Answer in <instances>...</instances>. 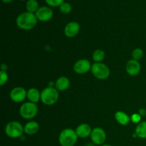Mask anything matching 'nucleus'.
Instances as JSON below:
<instances>
[{
    "label": "nucleus",
    "mask_w": 146,
    "mask_h": 146,
    "mask_svg": "<svg viewBox=\"0 0 146 146\" xmlns=\"http://www.w3.org/2000/svg\"><path fill=\"white\" fill-rule=\"evenodd\" d=\"M37 21L38 19L35 14L26 11V12L21 13L17 17L16 23H17V27L19 29L28 31V30L33 29L36 27Z\"/></svg>",
    "instance_id": "f257e3e1"
},
{
    "label": "nucleus",
    "mask_w": 146,
    "mask_h": 146,
    "mask_svg": "<svg viewBox=\"0 0 146 146\" xmlns=\"http://www.w3.org/2000/svg\"><path fill=\"white\" fill-rule=\"evenodd\" d=\"M78 138L76 131L71 128H66L60 133L58 142L61 146H74Z\"/></svg>",
    "instance_id": "f03ea898"
},
{
    "label": "nucleus",
    "mask_w": 146,
    "mask_h": 146,
    "mask_svg": "<svg viewBox=\"0 0 146 146\" xmlns=\"http://www.w3.org/2000/svg\"><path fill=\"white\" fill-rule=\"evenodd\" d=\"M58 90L53 87H47L43 89L41 92V101L44 104L51 106L55 104L58 101Z\"/></svg>",
    "instance_id": "7ed1b4c3"
},
{
    "label": "nucleus",
    "mask_w": 146,
    "mask_h": 146,
    "mask_svg": "<svg viewBox=\"0 0 146 146\" xmlns=\"http://www.w3.org/2000/svg\"><path fill=\"white\" fill-rule=\"evenodd\" d=\"M24 132L22 125L18 121H11L5 127V133L11 138H20Z\"/></svg>",
    "instance_id": "20e7f679"
},
{
    "label": "nucleus",
    "mask_w": 146,
    "mask_h": 146,
    "mask_svg": "<svg viewBox=\"0 0 146 146\" xmlns=\"http://www.w3.org/2000/svg\"><path fill=\"white\" fill-rule=\"evenodd\" d=\"M37 113H38V107L34 103L26 102L20 107V115L26 120L34 118L36 115Z\"/></svg>",
    "instance_id": "39448f33"
},
{
    "label": "nucleus",
    "mask_w": 146,
    "mask_h": 146,
    "mask_svg": "<svg viewBox=\"0 0 146 146\" xmlns=\"http://www.w3.org/2000/svg\"><path fill=\"white\" fill-rule=\"evenodd\" d=\"M91 73L96 78L99 80H105L110 76V69L103 63H94L91 66Z\"/></svg>",
    "instance_id": "423d86ee"
},
{
    "label": "nucleus",
    "mask_w": 146,
    "mask_h": 146,
    "mask_svg": "<svg viewBox=\"0 0 146 146\" xmlns=\"http://www.w3.org/2000/svg\"><path fill=\"white\" fill-rule=\"evenodd\" d=\"M91 140L94 144L98 145H104L106 139V134L105 131L101 128H95L92 130L91 135Z\"/></svg>",
    "instance_id": "0eeeda50"
},
{
    "label": "nucleus",
    "mask_w": 146,
    "mask_h": 146,
    "mask_svg": "<svg viewBox=\"0 0 146 146\" xmlns=\"http://www.w3.org/2000/svg\"><path fill=\"white\" fill-rule=\"evenodd\" d=\"M35 15L38 21H48L52 19L54 12L50 7L43 6L38 8L36 12L35 13Z\"/></svg>",
    "instance_id": "6e6552de"
},
{
    "label": "nucleus",
    "mask_w": 146,
    "mask_h": 146,
    "mask_svg": "<svg viewBox=\"0 0 146 146\" xmlns=\"http://www.w3.org/2000/svg\"><path fill=\"white\" fill-rule=\"evenodd\" d=\"M9 96L11 101H13L14 102H22L27 97V91L23 87H15L11 91Z\"/></svg>",
    "instance_id": "1a4fd4ad"
},
{
    "label": "nucleus",
    "mask_w": 146,
    "mask_h": 146,
    "mask_svg": "<svg viewBox=\"0 0 146 146\" xmlns=\"http://www.w3.org/2000/svg\"><path fill=\"white\" fill-rule=\"evenodd\" d=\"M91 64L88 60L80 59L74 65V70L78 74H85L91 69Z\"/></svg>",
    "instance_id": "9d476101"
},
{
    "label": "nucleus",
    "mask_w": 146,
    "mask_h": 146,
    "mask_svg": "<svg viewBox=\"0 0 146 146\" xmlns=\"http://www.w3.org/2000/svg\"><path fill=\"white\" fill-rule=\"evenodd\" d=\"M125 70L126 72L129 74L130 76H135L139 74L141 70V64L136 60L131 59L127 62L126 66H125Z\"/></svg>",
    "instance_id": "9b49d317"
},
{
    "label": "nucleus",
    "mask_w": 146,
    "mask_h": 146,
    "mask_svg": "<svg viewBox=\"0 0 146 146\" xmlns=\"http://www.w3.org/2000/svg\"><path fill=\"white\" fill-rule=\"evenodd\" d=\"M80 31V25L76 21H71L66 25L64 28L65 35L68 38H73L78 34Z\"/></svg>",
    "instance_id": "f8f14e48"
},
{
    "label": "nucleus",
    "mask_w": 146,
    "mask_h": 146,
    "mask_svg": "<svg viewBox=\"0 0 146 146\" xmlns=\"http://www.w3.org/2000/svg\"><path fill=\"white\" fill-rule=\"evenodd\" d=\"M78 138H85L90 136L92 132L91 126L87 123L80 124L75 130Z\"/></svg>",
    "instance_id": "ddd939ff"
},
{
    "label": "nucleus",
    "mask_w": 146,
    "mask_h": 146,
    "mask_svg": "<svg viewBox=\"0 0 146 146\" xmlns=\"http://www.w3.org/2000/svg\"><path fill=\"white\" fill-rule=\"evenodd\" d=\"M70 86V81L67 77L61 76L56 80L55 84V88L58 91H64L68 88Z\"/></svg>",
    "instance_id": "4468645a"
},
{
    "label": "nucleus",
    "mask_w": 146,
    "mask_h": 146,
    "mask_svg": "<svg viewBox=\"0 0 146 146\" xmlns=\"http://www.w3.org/2000/svg\"><path fill=\"white\" fill-rule=\"evenodd\" d=\"M24 133L27 135H34V134L36 133L39 130V125L36 121H29L24 127Z\"/></svg>",
    "instance_id": "2eb2a0df"
},
{
    "label": "nucleus",
    "mask_w": 146,
    "mask_h": 146,
    "mask_svg": "<svg viewBox=\"0 0 146 146\" xmlns=\"http://www.w3.org/2000/svg\"><path fill=\"white\" fill-rule=\"evenodd\" d=\"M27 98L29 102L36 104L41 100V93L37 88H31L27 91Z\"/></svg>",
    "instance_id": "dca6fc26"
},
{
    "label": "nucleus",
    "mask_w": 146,
    "mask_h": 146,
    "mask_svg": "<svg viewBox=\"0 0 146 146\" xmlns=\"http://www.w3.org/2000/svg\"><path fill=\"white\" fill-rule=\"evenodd\" d=\"M115 118L117 122L122 125H126L129 123L131 118L123 111H117L115 114Z\"/></svg>",
    "instance_id": "f3484780"
},
{
    "label": "nucleus",
    "mask_w": 146,
    "mask_h": 146,
    "mask_svg": "<svg viewBox=\"0 0 146 146\" xmlns=\"http://www.w3.org/2000/svg\"><path fill=\"white\" fill-rule=\"evenodd\" d=\"M135 133L138 138L141 139H146V121H143L137 125Z\"/></svg>",
    "instance_id": "a211bd4d"
},
{
    "label": "nucleus",
    "mask_w": 146,
    "mask_h": 146,
    "mask_svg": "<svg viewBox=\"0 0 146 146\" xmlns=\"http://www.w3.org/2000/svg\"><path fill=\"white\" fill-rule=\"evenodd\" d=\"M26 8L27 11L35 14L39 8L38 1L36 0H28L26 4Z\"/></svg>",
    "instance_id": "6ab92c4d"
},
{
    "label": "nucleus",
    "mask_w": 146,
    "mask_h": 146,
    "mask_svg": "<svg viewBox=\"0 0 146 146\" xmlns=\"http://www.w3.org/2000/svg\"><path fill=\"white\" fill-rule=\"evenodd\" d=\"M105 52L101 49H97L93 54V60L95 63H100L105 58Z\"/></svg>",
    "instance_id": "aec40b11"
},
{
    "label": "nucleus",
    "mask_w": 146,
    "mask_h": 146,
    "mask_svg": "<svg viewBox=\"0 0 146 146\" xmlns=\"http://www.w3.org/2000/svg\"><path fill=\"white\" fill-rule=\"evenodd\" d=\"M59 9L61 13L64 14H68L71 13V10H72V7L71 4L68 2H64L61 6L59 7Z\"/></svg>",
    "instance_id": "412c9836"
},
{
    "label": "nucleus",
    "mask_w": 146,
    "mask_h": 146,
    "mask_svg": "<svg viewBox=\"0 0 146 146\" xmlns=\"http://www.w3.org/2000/svg\"><path fill=\"white\" fill-rule=\"evenodd\" d=\"M143 56V51L141 48H135V49L132 52V57L133 59L136 60V61H138V60L141 59Z\"/></svg>",
    "instance_id": "4be33fe9"
},
{
    "label": "nucleus",
    "mask_w": 146,
    "mask_h": 146,
    "mask_svg": "<svg viewBox=\"0 0 146 146\" xmlns=\"http://www.w3.org/2000/svg\"><path fill=\"white\" fill-rule=\"evenodd\" d=\"M45 1L50 7H60L64 2V0H45Z\"/></svg>",
    "instance_id": "5701e85b"
},
{
    "label": "nucleus",
    "mask_w": 146,
    "mask_h": 146,
    "mask_svg": "<svg viewBox=\"0 0 146 146\" xmlns=\"http://www.w3.org/2000/svg\"><path fill=\"white\" fill-rule=\"evenodd\" d=\"M0 78H1V79H0V84H1V86H4L7 82L9 78L7 72L1 70V71H0Z\"/></svg>",
    "instance_id": "b1692460"
},
{
    "label": "nucleus",
    "mask_w": 146,
    "mask_h": 146,
    "mask_svg": "<svg viewBox=\"0 0 146 146\" xmlns=\"http://www.w3.org/2000/svg\"><path fill=\"white\" fill-rule=\"evenodd\" d=\"M141 116L138 113H135L133 115H132L131 116V120L133 121V123H140V121H141Z\"/></svg>",
    "instance_id": "393cba45"
},
{
    "label": "nucleus",
    "mask_w": 146,
    "mask_h": 146,
    "mask_svg": "<svg viewBox=\"0 0 146 146\" xmlns=\"http://www.w3.org/2000/svg\"><path fill=\"white\" fill-rule=\"evenodd\" d=\"M139 114L140 115H141V116H143V115H146V110H145V109H141L139 111Z\"/></svg>",
    "instance_id": "a878e982"
},
{
    "label": "nucleus",
    "mask_w": 146,
    "mask_h": 146,
    "mask_svg": "<svg viewBox=\"0 0 146 146\" xmlns=\"http://www.w3.org/2000/svg\"><path fill=\"white\" fill-rule=\"evenodd\" d=\"M13 0H2V1L5 4H9V3H11Z\"/></svg>",
    "instance_id": "bb28decb"
},
{
    "label": "nucleus",
    "mask_w": 146,
    "mask_h": 146,
    "mask_svg": "<svg viewBox=\"0 0 146 146\" xmlns=\"http://www.w3.org/2000/svg\"><path fill=\"white\" fill-rule=\"evenodd\" d=\"M100 146H112V145H108V144H105V145H100Z\"/></svg>",
    "instance_id": "cd10ccee"
},
{
    "label": "nucleus",
    "mask_w": 146,
    "mask_h": 146,
    "mask_svg": "<svg viewBox=\"0 0 146 146\" xmlns=\"http://www.w3.org/2000/svg\"><path fill=\"white\" fill-rule=\"evenodd\" d=\"M20 1H25V0H20ZM28 1V0H27Z\"/></svg>",
    "instance_id": "c85d7f7f"
}]
</instances>
